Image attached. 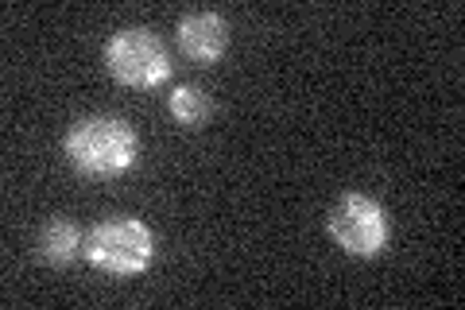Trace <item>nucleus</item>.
Segmentation results:
<instances>
[{
    "mask_svg": "<svg viewBox=\"0 0 465 310\" xmlns=\"http://www.w3.org/2000/svg\"><path fill=\"white\" fill-rule=\"evenodd\" d=\"M82 248H85V233L70 217H51L47 225L39 229V237H35V256L43 264H54V268L78 260Z\"/></svg>",
    "mask_w": 465,
    "mask_h": 310,
    "instance_id": "423d86ee",
    "label": "nucleus"
},
{
    "mask_svg": "<svg viewBox=\"0 0 465 310\" xmlns=\"http://www.w3.org/2000/svg\"><path fill=\"white\" fill-rule=\"evenodd\" d=\"M171 51L152 27H121L105 43V70L121 85L152 90L171 78Z\"/></svg>",
    "mask_w": 465,
    "mask_h": 310,
    "instance_id": "20e7f679",
    "label": "nucleus"
},
{
    "mask_svg": "<svg viewBox=\"0 0 465 310\" xmlns=\"http://www.w3.org/2000/svg\"><path fill=\"white\" fill-rule=\"evenodd\" d=\"M63 147H66V159L82 175H97V179L124 175L140 159L136 128L128 125L124 116H109V113L78 116V121L66 128Z\"/></svg>",
    "mask_w": 465,
    "mask_h": 310,
    "instance_id": "f257e3e1",
    "label": "nucleus"
},
{
    "mask_svg": "<svg viewBox=\"0 0 465 310\" xmlns=\"http://www.w3.org/2000/svg\"><path fill=\"white\" fill-rule=\"evenodd\" d=\"M174 39H179V51L186 58L210 66L229 47V24H225V16H217V12H186L179 27H174Z\"/></svg>",
    "mask_w": 465,
    "mask_h": 310,
    "instance_id": "39448f33",
    "label": "nucleus"
},
{
    "mask_svg": "<svg viewBox=\"0 0 465 310\" xmlns=\"http://www.w3.org/2000/svg\"><path fill=\"white\" fill-rule=\"evenodd\" d=\"M167 109H171V116L179 125L202 128L210 121V113H213V101H210V94L202 90V85H174L171 97H167Z\"/></svg>",
    "mask_w": 465,
    "mask_h": 310,
    "instance_id": "0eeeda50",
    "label": "nucleus"
},
{
    "mask_svg": "<svg viewBox=\"0 0 465 310\" xmlns=\"http://www.w3.org/2000/svg\"><path fill=\"white\" fill-rule=\"evenodd\" d=\"M326 233L333 237V245L341 248L345 256H381L388 241H391V221H388V210L376 198L369 195H357L349 190L338 202L330 205L326 214Z\"/></svg>",
    "mask_w": 465,
    "mask_h": 310,
    "instance_id": "7ed1b4c3",
    "label": "nucleus"
},
{
    "mask_svg": "<svg viewBox=\"0 0 465 310\" xmlns=\"http://www.w3.org/2000/svg\"><path fill=\"white\" fill-rule=\"evenodd\" d=\"M155 253V237L140 217H105L85 233V248L82 256L94 268L109 272V275H140L148 272Z\"/></svg>",
    "mask_w": 465,
    "mask_h": 310,
    "instance_id": "f03ea898",
    "label": "nucleus"
}]
</instances>
